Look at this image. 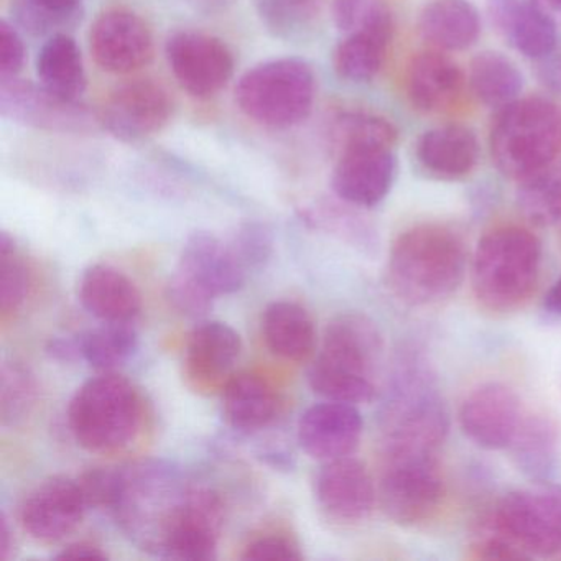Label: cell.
<instances>
[{
	"label": "cell",
	"mask_w": 561,
	"mask_h": 561,
	"mask_svg": "<svg viewBox=\"0 0 561 561\" xmlns=\"http://www.w3.org/2000/svg\"><path fill=\"white\" fill-rule=\"evenodd\" d=\"M165 54L180 87L198 100L216 96L234 75V55L213 35L176 32L167 42Z\"/></svg>",
	"instance_id": "obj_13"
},
{
	"label": "cell",
	"mask_w": 561,
	"mask_h": 561,
	"mask_svg": "<svg viewBox=\"0 0 561 561\" xmlns=\"http://www.w3.org/2000/svg\"><path fill=\"white\" fill-rule=\"evenodd\" d=\"M88 508L78 481L51 478L25 499L21 507L22 527L35 540L54 543L80 527Z\"/></svg>",
	"instance_id": "obj_18"
},
{
	"label": "cell",
	"mask_w": 561,
	"mask_h": 561,
	"mask_svg": "<svg viewBox=\"0 0 561 561\" xmlns=\"http://www.w3.org/2000/svg\"><path fill=\"white\" fill-rule=\"evenodd\" d=\"M81 305L103 323H130L142 311V295L119 268L91 265L80 280Z\"/></svg>",
	"instance_id": "obj_25"
},
{
	"label": "cell",
	"mask_w": 561,
	"mask_h": 561,
	"mask_svg": "<svg viewBox=\"0 0 561 561\" xmlns=\"http://www.w3.org/2000/svg\"><path fill=\"white\" fill-rule=\"evenodd\" d=\"M314 495L321 511L340 524L367 520L379 501L373 476L353 455L324 461L314 478Z\"/></svg>",
	"instance_id": "obj_17"
},
{
	"label": "cell",
	"mask_w": 561,
	"mask_h": 561,
	"mask_svg": "<svg viewBox=\"0 0 561 561\" xmlns=\"http://www.w3.org/2000/svg\"><path fill=\"white\" fill-rule=\"evenodd\" d=\"M300 545L284 531H265L242 548L241 560H301Z\"/></svg>",
	"instance_id": "obj_45"
},
{
	"label": "cell",
	"mask_w": 561,
	"mask_h": 561,
	"mask_svg": "<svg viewBox=\"0 0 561 561\" xmlns=\"http://www.w3.org/2000/svg\"><path fill=\"white\" fill-rule=\"evenodd\" d=\"M333 15L337 28L346 34L392 19V12L383 0H336Z\"/></svg>",
	"instance_id": "obj_42"
},
{
	"label": "cell",
	"mask_w": 561,
	"mask_h": 561,
	"mask_svg": "<svg viewBox=\"0 0 561 561\" xmlns=\"http://www.w3.org/2000/svg\"><path fill=\"white\" fill-rule=\"evenodd\" d=\"M37 75L42 87L65 100L80 101L87 91L83 57L70 35H51L38 54Z\"/></svg>",
	"instance_id": "obj_31"
},
{
	"label": "cell",
	"mask_w": 561,
	"mask_h": 561,
	"mask_svg": "<svg viewBox=\"0 0 561 561\" xmlns=\"http://www.w3.org/2000/svg\"><path fill=\"white\" fill-rule=\"evenodd\" d=\"M331 139L340 153L353 149H393L399 130L379 114L346 111L334 119Z\"/></svg>",
	"instance_id": "obj_36"
},
{
	"label": "cell",
	"mask_w": 561,
	"mask_h": 561,
	"mask_svg": "<svg viewBox=\"0 0 561 561\" xmlns=\"http://www.w3.org/2000/svg\"><path fill=\"white\" fill-rule=\"evenodd\" d=\"M364 420L353 403L328 402L310 407L298 422V442L320 461L351 456L363 438Z\"/></svg>",
	"instance_id": "obj_19"
},
{
	"label": "cell",
	"mask_w": 561,
	"mask_h": 561,
	"mask_svg": "<svg viewBox=\"0 0 561 561\" xmlns=\"http://www.w3.org/2000/svg\"><path fill=\"white\" fill-rule=\"evenodd\" d=\"M255 11L274 37L301 42L318 27L321 0H255Z\"/></svg>",
	"instance_id": "obj_35"
},
{
	"label": "cell",
	"mask_w": 561,
	"mask_h": 561,
	"mask_svg": "<svg viewBox=\"0 0 561 561\" xmlns=\"http://www.w3.org/2000/svg\"><path fill=\"white\" fill-rule=\"evenodd\" d=\"M466 268L468 251L461 234L439 222H422L393 241L387 284L407 307H436L458 291Z\"/></svg>",
	"instance_id": "obj_3"
},
{
	"label": "cell",
	"mask_w": 561,
	"mask_h": 561,
	"mask_svg": "<svg viewBox=\"0 0 561 561\" xmlns=\"http://www.w3.org/2000/svg\"><path fill=\"white\" fill-rule=\"evenodd\" d=\"M396 175L393 149H353L340 153L331 185L341 202L374 208L389 195Z\"/></svg>",
	"instance_id": "obj_20"
},
{
	"label": "cell",
	"mask_w": 561,
	"mask_h": 561,
	"mask_svg": "<svg viewBox=\"0 0 561 561\" xmlns=\"http://www.w3.org/2000/svg\"><path fill=\"white\" fill-rule=\"evenodd\" d=\"M77 340L81 359L100 370L124 366L139 350V334L130 323H104Z\"/></svg>",
	"instance_id": "obj_34"
},
{
	"label": "cell",
	"mask_w": 561,
	"mask_h": 561,
	"mask_svg": "<svg viewBox=\"0 0 561 561\" xmlns=\"http://www.w3.org/2000/svg\"><path fill=\"white\" fill-rule=\"evenodd\" d=\"M238 257L248 271L265 267L274 252L271 229L262 222H245L236 232L231 242Z\"/></svg>",
	"instance_id": "obj_41"
},
{
	"label": "cell",
	"mask_w": 561,
	"mask_h": 561,
	"mask_svg": "<svg viewBox=\"0 0 561 561\" xmlns=\"http://www.w3.org/2000/svg\"><path fill=\"white\" fill-rule=\"evenodd\" d=\"M68 423L81 448L113 455L133 445L142 430L144 402L139 390L117 374L84 382L68 407Z\"/></svg>",
	"instance_id": "obj_6"
},
{
	"label": "cell",
	"mask_w": 561,
	"mask_h": 561,
	"mask_svg": "<svg viewBox=\"0 0 561 561\" xmlns=\"http://www.w3.org/2000/svg\"><path fill=\"white\" fill-rule=\"evenodd\" d=\"M32 271L14 239L0 234V311L8 318L21 310L32 290Z\"/></svg>",
	"instance_id": "obj_39"
},
{
	"label": "cell",
	"mask_w": 561,
	"mask_h": 561,
	"mask_svg": "<svg viewBox=\"0 0 561 561\" xmlns=\"http://www.w3.org/2000/svg\"><path fill=\"white\" fill-rule=\"evenodd\" d=\"M535 8L547 15L554 25H561V0H531Z\"/></svg>",
	"instance_id": "obj_52"
},
{
	"label": "cell",
	"mask_w": 561,
	"mask_h": 561,
	"mask_svg": "<svg viewBox=\"0 0 561 561\" xmlns=\"http://www.w3.org/2000/svg\"><path fill=\"white\" fill-rule=\"evenodd\" d=\"M35 2L51 9V11L64 12V14L81 12V0H35Z\"/></svg>",
	"instance_id": "obj_53"
},
{
	"label": "cell",
	"mask_w": 561,
	"mask_h": 561,
	"mask_svg": "<svg viewBox=\"0 0 561 561\" xmlns=\"http://www.w3.org/2000/svg\"><path fill=\"white\" fill-rule=\"evenodd\" d=\"M515 202L538 228L561 225V157L518 182Z\"/></svg>",
	"instance_id": "obj_33"
},
{
	"label": "cell",
	"mask_w": 561,
	"mask_h": 561,
	"mask_svg": "<svg viewBox=\"0 0 561 561\" xmlns=\"http://www.w3.org/2000/svg\"><path fill=\"white\" fill-rule=\"evenodd\" d=\"M495 169L520 182L561 156V107L545 98H518L499 111L489 134Z\"/></svg>",
	"instance_id": "obj_7"
},
{
	"label": "cell",
	"mask_w": 561,
	"mask_h": 561,
	"mask_svg": "<svg viewBox=\"0 0 561 561\" xmlns=\"http://www.w3.org/2000/svg\"><path fill=\"white\" fill-rule=\"evenodd\" d=\"M382 458L439 456L449 433V412L435 370L419 350L397 356L380 409Z\"/></svg>",
	"instance_id": "obj_2"
},
{
	"label": "cell",
	"mask_w": 561,
	"mask_h": 561,
	"mask_svg": "<svg viewBox=\"0 0 561 561\" xmlns=\"http://www.w3.org/2000/svg\"><path fill=\"white\" fill-rule=\"evenodd\" d=\"M541 257L540 239L520 226H501L482 236L471 262L478 304L492 313L524 307L540 280Z\"/></svg>",
	"instance_id": "obj_5"
},
{
	"label": "cell",
	"mask_w": 561,
	"mask_h": 561,
	"mask_svg": "<svg viewBox=\"0 0 561 561\" xmlns=\"http://www.w3.org/2000/svg\"><path fill=\"white\" fill-rule=\"evenodd\" d=\"M12 9L19 25L32 35L65 34V28L75 27L81 19V12L64 14L44 8L35 0H15Z\"/></svg>",
	"instance_id": "obj_40"
},
{
	"label": "cell",
	"mask_w": 561,
	"mask_h": 561,
	"mask_svg": "<svg viewBox=\"0 0 561 561\" xmlns=\"http://www.w3.org/2000/svg\"><path fill=\"white\" fill-rule=\"evenodd\" d=\"M538 80L553 91V93L561 94V51L557 50L548 57L541 58L537 61Z\"/></svg>",
	"instance_id": "obj_47"
},
{
	"label": "cell",
	"mask_w": 561,
	"mask_h": 561,
	"mask_svg": "<svg viewBox=\"0 0 561 561\" xmlns=\"http://www.w3.org/2000/svg\"><path fill=\"white\" fill-rule=\"evenodd\" d=\"M416 160L433 179L458 182L478 165V137L459 124L433 127L416 142Z\"/></svg>",
	"instance_id": "obj_24"
},
{
	"label": "cell",
	"mask_w": 561,
	"mask_h": 561,
	"mask_svg": "<svg viewBox=\"0 0 561 561\" xmlns=\"http://www.w3.org/2000/svg\"><path fill=\"white\" fill-rule=\"evenodd\" d=\"M466 77L445 51H422L410 60L405 73V93L413 110L442 113L458 101Z\"/></svg>",
	"instance_id": "obj_22"
},
{
	"label": "cell",
	"mask_w": 561,
	"mask_h": 561,
	"mask_svg": "<svg viewBox=\"0 0 561 561\" xmlns=\"http://www.w3.org/2000/svg\"><path fill=\"white\" fill-rule=\"evenodd\" d=\"M468 83L479 103L501 111L518 100L524 78L511 58L499 51H482L469 65Z\"/></svg>",
	"instance_id": "obj_32"
},
{
	"label": "cell",
	"mask_w": 561,
	"mask_h": 561,
	"mask_svg": "<svg viewBox=\"0 0 561 561\" xmlns=\"http://www.w3.org/2000/svg\"><path fill=\"white\" fill-rule=\"evenodd\" d=\"M488 14L495 31L524 57L538 61L557 50L558 27L531 0H488Z\"/></svg>",
	"instance_id": "obj_23"
},
{
	"label": "cell",
	"mask_w": 561,
	"mask_h": 561,
	"mask_svg": "<svg viewBox=\"0 0 561 561\" xmlns=\"http://www.w3.org/2000/svg\"><path fill=\"white\" fill-rule=\"evenodd\" d=\"M0 113L8 119L48 133H90L100 117L80 101L65 100L31 81L0 80Z\"/></svg>",
	"instance_id": "obj_12"
},
{
	"label": "cell",
	"mask_w": 561,
	"mask_h": 561,
	"mask_svg": "<svg viewBox=\"0 0 561 561\" xmlns=\"http://www.w3.org/2000/svg\"><path fill=\"white\" fill-rule=\"evenodd\" d=\"M241 351V336L234 328L221 321L198 324L186 341V377L198 390L222 389Z\"/></svg>",
	"instance_id": "obj_21"
},
{
	"label": "cell",
	"mask_w": 561,
	"mask_h": 561,
	"mask_svg": "<svg viewBox=\"0 0 561 561\" xmlns=\"http://www.w3.org/2000/svg\"><path fill=\"white\" fill-rule=\"evenodd\" d=\"M517 392L504 382H484L459 407V426L466 438L488 451L508 449L524 420Z\"/></svg>",
	"instance_id": "obj_14"
},
{
	"label": "cell",
	"mask_w": 561,
	"mask_h": 561,
	"mask_svg": "<svg viewBox=\"0 0 561 561\" xmlns=\"http://www.w3.org/2000/svg\"><path fill=\"white\" fill-rule=\"evenodd\" d=\"M278 409V393L264 377L238 374L222 387V412L229 425L239 432L265 428L277 419Z\"/></svg>",
	"instance_id": "obj_28"
},
{
	"label": "cell",
	"mask_w": 561,
	"mask_h": 561,
	"mask_svg": "<svg viewBox=\"0 0 561 561\" xmlns=\"http://www.w3.org/2000/svg\"><path fill=\"white\" fill-rule=\"evenodd\" d=\"M515 468L538 484H548L560 465V433L543 413L525 415L508 446Z\"/></svg>",
	"instance_id": "obj_27"
},
{
	"label": "cell",
	"mask_w": 561,
	"mask_h": 561,
	"mask_svg": "<svg viewBox=\"0 0 561 561\" xmlns=\"http://www.w3.org/2000/svg\"><path fill=\"white\" fill-rule=\"evenodd\" d=\"M91 54L107 73L130 75L153 58V35L149 24L129 9L103 12L90 35Z\"/></svg>",
	"instance_id": "obj_16"
},
{
	"label": "cell",
	"mask_w": 561,
	"mask_h": 561,
	"mask_svg": "<svg viewBox=\"0 0 561 561\" xmlns=\"http://www.w3.org/2000/svg\"><path fill=\"white\" fill-rule=\"evenodd\" d=\"M469 558L485 561H520L531 560L527 551L522 550L517 543L508 540L504 535L481 522L474 540L469 545Z\"/></svg>",
	"instance_id": "obj_44"
},
{
	"label": "cell",
	"mask_w": 561,
	"mask_h": 561,
	"mask_svg": "<svg viewBox=\"0 0 561 561\" xmlns=\"http://www.w3.org/2000/svg\"><path fill=\"white\" fill-rule=\"evenodd\" d=\"M317 96L310 65L297 58L265 61L249 70L236 88V103L252 123L291 129L307 121Z\"/></svg>",
	"instance_id": "obj_8"
},
{
	"label": "cell",
	"mask_w": 561,
	"mask_h": 561,
	"mask_svg": "<svg viewBox=\"0 0 561 561\" xmlns=\"http://www.w3.org/2000/svg\"><path fill=\"white\" fill-rule=\"evenodd\" d=\"M113 514L139 547L167 560L211 561L218 557L225 502L215 489L193 484L165 462L123 471Z\"/></svg>",
	"instance_id": "obj_1"
},
{
	"label": "cell",
	"mask_w": 561,
	"mask_h": 561,
	"mask_svg": "<svg viewBox=\"0 0 561 561\" xmlns=\"http://www.w3.org/2000/svg\"><path fill=\"white\" fill-rule=\"evenodd\" d=\"M393 37V19L347 34L334 51V70L343 80L366 83L382 70Z\"/></svg>",
	"instance_id": "obj_30"
},
{
	"label": "cell",
	"mask_w": 561,
	"mask_h": 561,
	"mask_svg": "<svg viewBox=\"0 0 561 561\" xmlns=\"http://www.w3.org/2000/svg\"><path fill=\"white\" fill-rule=\"evenodd\" d=\"M90 508H107L113 512L123 489V471L93 468L77 479Z\"/></svg>",
	"instance_id": "obj_43"
},
{
	"label": "cell",
	"mask_w": 561,
	"mask_h": 561,
	"mask_svg": "<svg viewBox=\"0 0 561 561\" xmlns=\"http://www.w3.org/2000/svg\"><path fill=\"white\" fill-rule=\"evenodd\" d=\"M558 489V492H560V495H561V488H557Z\"/></svg>",
	"instance_id": "obj_54"
},
{
	"label": "cell",
	"mask_w": 561,
	"mask_h": 561,
	"mask_svg": "<svg viewBox=\"0 0 561 561\" xmlns=\"http://www.w3.org/2000/svg\"><path fill=\"white\" fill-rule=\"evenodd\" d=\"M351 208L353 205L350 203H344V206L324 203L317 208L308 209L305 216H307V221L317 228L336 236L337 239L363 254L373 255L379 248V236L364 216Z\"/></svg>",
	"instance_id": "obj_37"
},
{
	"label": "cell",
	"mask_w": 561,
	"mask_h": 561,
	"mask_svg": "<svg viewBox=\"0 0 561 561\" xmlns=\"http://www.w3.org/2000/svg\"><path fill=\"white\" fill-rule=\"evenodd\" d=\"M12 548H14V535L9 527L8 518L2 515V520H0V560H9Z\"/></svg>",
	"instance_id": "obj_51"
},
{
	"label": "cell",
	"mask_w": 561,
	"mask_h": 561,
	"mask_svg": "<svg viewBox=\"0 0 561 561\" xmlns=\"http://www.w3.org/2000/svg\"><path fill=\"white\" fill-rule=\"evenodd\" d=\"M38 400V383L31 367L21 360H4L0 370V419L15 428L32 415Z\"/></svg>",
	"instance_id": "obj_38"
},
{
	"label": "cell",
	"mask_w": 561,
	"mask_h": 561,
	"mask_svg": "<svg viewBox=\"0 0 561 561\" xmlns=\"http://www.w3.org/2000/svg\"><path fill=\"white\" fill-rule=\"evenodd\" d=\"M25 64V45L9 22H0V80L18 78Z\"/></svg>",
	"instance_id": "obj_46"
},
{
	"label": "cell",
	"mask_w": 561,
	"mask_h": 561,
	"mask_svg": "<svg viewBox=\"0 0 561 561\" xmlns=\"http://www.w3.org/2000/svg\"><path fill=\"white\" fill-rule=\"evenodd\" d=\"M48 354L58 360L81 359L80 346H78L77 336L57 337L51 340L47 347Z\"/></svg>",
	"instance_id": "obj_49"
},
{
	"label": "cell",
	"mask_w": 561,
	"mask_h": 561,
	"mask_svg": "<svg viewBox=\"0 0 561 561\" xmlns=\"http://www.w3.org/2000/svg\"><path fill=\"white\" fill-rule=\"evenodd\" d=\"M482 522L530 558H561V495L557 488L507 492Z\"/></svg>",
	"instance_id": "obj_11"
},
{
	"label": "cell",
	"mask_w": 561,
	"mask_h": 561,
	"mask_svg": "<svg viewBox=\"0 0 561 561\" xmlns=\"http://www.w3.org/2000/svg\"><path fill=\"white\" fill-rule=\"evenodd\" d=\"M262 336L275 356L301 363L313 354L317 330L310 313L294 301H274L262 314Z\"/></svg>",
	"instance_id": "obj_29"
},
{
	"label": "cell",
	"mask_w": 561,
	"mask_h": 561,
	"mask_svg": "<svg viewBox=\"0 0 561 561\" xmlns=\"http://www.w3.org/2000/svg\"><path fill=\"white\" fill-rule=\"evenodd\" d=\"M383 351V336L373 318L337 314L324 330L308 382L318 396L333 402L370 403L379 393Z\"/></svg>",
	"instance_id": "obj_4"
},
{
	"label": "cell",
	"mask_w": 561,
	"mask_h": 561,
	"mask_svg": "<svg viewBox=\"0 0 561 561\" xmlns=\"http://www.w3.org/2000/svg\"><path fill=\"white\" fill-rule=\"evenodd\" d=\"M173 100L163 84L134 80L107 98L100 121L114 137L137 142L160 133L172 119Z\"/></svg>",
	"instance_id": "obj_15"
},
{
	"label": "cell",
	"mask_w": 561,
	"mask_h": 561,
	"mask_svg": "<svg viewBox=\"0 0 561 561\" xmlns=\"http://www.w3.org/2000/svg\"><path fill=\"white\" fill-rule=\"evenodd\" d=\"M445 495L439 456L382 458L377 499L393 524L400 527L426 524L438 514Z\"/></svg>",
	"instance_id": "obj_10"
},
{
	"label": "cell",
	"mask_w": 561,
	"mask_h": 561,
	"mask_svg": "<svg viewBox=\"0 0 561 561\" xmlns=\"http://www.w3.org/2000/svg\"><path fill=\"white\" fill-rule=\"evenodd\" d=\"M249 271L231 244L209 232L190 236L169 282V300L180 313L202 318L213 301L244 287Z\"/></svg>",
	"instance_id": "obj_9"
},
{
	"label": "cell",
	"mask_w": 561,
	"mask_h": 561,
	"mask_svg": "<svg viewBox=\"0 0 561 561\" xmlns=\"http://www.w3.org/2000/svg\"><path fill=\"white\" fill-rule=\"evenodd\" d=\"M58 560H67V558H88V560H107V553L100 545L91 543V541H77V543L67 545L60 553L55 554Z\"/></svg>",
	"instance_id": "obj_48"
},
{
	"label": "cell",
	"mask_w": 561,
	"mask_h": 561,
	"mask_svg": "<svg viewBox=\"0 0 561 561\" xmlns=\"http://www.w3.org/2000/svg\"><path fill=\"white\" fill-rule=\"evenodd\" d=\"M419 32L435 50H468L481 35V18L469 0H430L420 12Z\"/></svg>",
	"instance_id": "obj_26"
},
{
	"label": "cell",
	"mask_w": 561,
	"mask_h": 561,
	"mask_svg": "<svg viewBox=\"0 0 561 561\" xmlns=\"http://www.w3.org/2000/svg\"><path fill=\"white\" fill-rule=\"evenodd\" d=\"M543 307L548 313L561 317V275L545 295Z\"/></svg>",
	"instance_id": "obj_50"
}]
</instances>
